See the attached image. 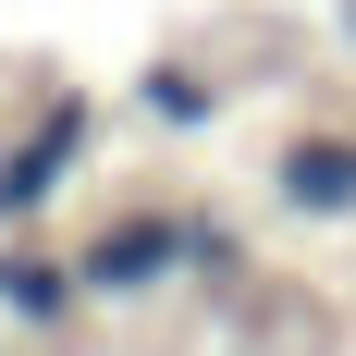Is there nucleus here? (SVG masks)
Listing matches in <instances>:
<instances>
[{"label": "nucleus", "instance_id": "nucleus-5", "mask_svg": "<svg viewBox=\"0 0 356 356\" xmlns=\"http://www.w3.org/2000/svg\"><path fill=\"white\" fill-rule=\"evenodd\" d=\"M136 111L160 123V136H197V123H221V74H197V62H147V74H136Z\"/></svg>", "mask_w": 356, "mask_h": 356}, {"label": "nucleus", "instance_id": "nucleus-4", "mask_svg": "<svg viewBox=\"0 0 356 356\" xmlns=\"http://www.w3.org/2000/svg\"><path fill=\"white\" fill-rule=\"evenodd\" d=\"M86 320V283H74L62 246H0V332H25V344H62V332Z\"/></svg>", "mask_w": 356, "mask_h": 356}, {"label": "nucleus", "instance_id": "nucleus-2", "mask_svg": "<svg viewBox=\"0 0 356 356\" xmlns=\"http://www.w3.org/2000/svg\"><path fill=\"white\" fill-rule=\"evenodd\" d=\"M99 123H111V111L86 99V86H49V99H37L25 123H0V221H13V234H25V221L49 209V197H62L74 172H86Z\"/></svg>", "mask_w": 356, "mask_h": 356}, {"label": "nucleus", "instance_id": "nucleus-3", "mask_svg": "<svg viewBox=\"0 0 356 356\" xmlns=\"http://www.w3.org/2000/svg\"><path fill=\"white\" fill-rule=\"evenodd\" d=\"M270 209L283 221H356V123H307L270 147Z\"/></svg>", "mask_w": 356, "mask_h": 356}, {"label": "nucleus", "instance_id": "nucleus-1", "mask_svg": "<svg viewBox=\"0 0 356 356\" xmlns=\"http://www.w3.org/2000/svg\"><path fill=\"white\" fill-rule=\"evenodd\" d=\"M74 283H86V307H147V295L197 283V209L184 197H136L123 221H99L74 246Z\"/></svg>", "mask_w": 356, "mask_h": 356}]
</instances>
